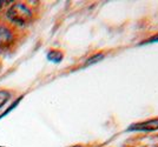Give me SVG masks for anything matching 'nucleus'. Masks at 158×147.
<instances>
[{"mask_svg": "<svg viewBox=\"0 0 158 147\" xmlns=\"http://www.w3.org/2000/svg\"><path fill=\"white\" fill-rule=\"evenodd\" d=\"M129 129L130 131H156L158 129V119H152V120L135 124Z\"/></svg>", "mask_w": 158, "mask_h": 147, "instance_id": "nucleus-2", "label": "nucleus"}, {"mask_svg": "<svg viewBox=\"0 0 158 147\" xmlns=\"http://www.w3.org/2000/svg\"><path fill=\"white\" fill-rule=\"evenodd\" d=\"M100 58H103V54H98V55H96V57L91 58L90 60H87V64H92V62H94V61L100 60Z\"/></svg>", "mask_w": 158, "mask_h": 147, "instance_id": "nucleus-5", "label": "nucleus"}, {"mask_svg": "<svg viewBox=\"0 0 158 147\" xmlns=\"http://www.w3.org/2000/svg\"><path fill=\"white\" fill-rule=\"evenodd\" d=\"M2 2H4V1H0V8H1V6H2Z\"/></svg>", "mask_w": 158, "mask_h": 147, "instance_id": "nucleus-6", "label": "nucleus"}, {"mask_svg": "<svg viewBox=\"0 0 158 147\" xmlns=\"http://www.w3.org/2000/svg\"><path fill=\"white\" fill-rule=\"evenodd\" d=\"M72 147H81V146H72Z\"/></svg>", "mask_w": 158, "mask_h": 147, "instance_id": "nucleus-7", "label": "nucleus"}, {"mask_svg": "<svg viewBox=\"0 0 158 147\" xmlns=\"http://www.w3.org/2000/svg\"><path fill=\"white\" fill-rule=\"evenodd\" d=\"M12 39H13L12 33L5 26L0 25V48L7 46L12 41Z\"/></svg>", "mask_w": 158, "mask_h": 147, "instance_id": "nucleus-3", "label": "nucleus"}, {"mask_svg": "<svg viewBox=\"0 0 158 147\" xmlns=\"http://www.w3.org/2000/svg\"><path fill=\"white\" fill-rule=\"evenodd\" d=\"M7 17L15 24L25 25L32 18L31 10L23 4H13L7 11Z\"/></svg>", "mask_w": 158, "mask_h": 147, "instance_id": "nucleus-1", "label": "nucleus"}, {"mask_svg": "<svg viewBox=\"0 0 158 147\" xmlns=\"http://www.w3.org/2000/svg\"><path fill=\"white\" fill-rule=\"evenodd\" d=\"M10 97H11L10 92H7V91H0V108L6 104L7 100L10 99Z\"/></svg>", "mask_w": 158, "mask_h": 147, "instance_id": "nucleus-4", "label": "nucleus"}]
</instances>
